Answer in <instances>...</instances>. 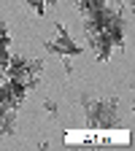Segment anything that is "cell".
Returning a JSON list of instances; mask_svg holds the SVG:
<instances>
[{
  "label": "cell",
  "mask_w": 135,
  "mask_h": 151,
  "mask_svg": "<svg viewBox=\"0 0 135 151\" xmlns=\"http://www.w3.org/2000/svg\"><path fill=\"white\" fill-rule=\"evenodd\" d=\"M79 103L84 108V116L89 127H97V129H113L119 127L122 122V111H119V97H95V94L84 92L79 94Z\"/></svg>",
  "instance_id": "1"
},
{
  "label": "cell",
  "mask_w": 135,
  "mask_h": 151,
  "mask_svg": "<svg viewBox=\"0 0 135 151\" xmlns=\"http://www.w3.org/2000/svg\"><path fill=\"white\" fill-rule=\"evenodd\" d=\"M54 27H57V38H51V41L43 43L49 54H57V57H79V54L84 51V49L70 38V32L65 30V24L54 22Z\"/></svg>",
  "instance_id": "2"
},
{
  "label": "cell",
  "mask_w": 135,
  "mask_h": 151,
  "mask_svg": "<svg viewBox=\"0 0 135 151\" xmlns=\"http://www.w3.org/2000/svg\"><path fill=\"white\" fill-rule=\"evenodd\" d=\"M16 132V108H6L0 111V135H14Z\"/></svg>",
  "instance_id": "3"
},
{
  "label": "cell",
  "mask_w": 135,
  "mask_h": 151,
  "mask_svg": "<svg viewBox=\"0 0 135 151\" xmlns=\"http://www.w3.org/2000/svg\"><path fill=\"white\" fill-rule=\"evenodd\" d=\"M27 6H30V11H35L38 16L46 14V0H27Z\"/></svg>",
  "instance_id": "4"
},
{
  "label": "cell",
  "mask_w": 135,
  "mask_h": 151,
  "mask_svg": "<svg viewBox=\"0 0 135 151\" xmlns=\"http://www.w3.org/2000/svg\"><path fill=\"white\" fill-rule=\"evenodd\" d=\"M43 108H46V116H49V119H57V116H60V105H57L54 100H46Z\"/></svg>",
  "instance_id": "5"
},
{
  "label": "cell",
  "mask_w": 135,
  "mask_h": 151,
  "mask_svg": "<svg viewBox=\"0 0 135 151\" xmlns=\"http://www.w3.org/2000/svg\"><path fill=\"white\" fill-rule=\"evenodd\" d=\"M0 46H11V32H8L6 22H0Z\"/></svg>",
  "instance_id": "6"
},
{
  "label": "cell",
  "mask_w": 135,
  "mask_h": 151,
  "mask_svg": "<svg viewBox=\"0 0 135 151\" xmlns=\"http://www.w3.org/2000/svg\"><path fill=\"white\" fill-rule=\"evenodd\" d=\"M105 3H108V6H113V8H122V11H124V8H130L132 0H105Z\"/></svg>",
  "instance_id": "7"
},
{
  "label": "cell",
  "mask_w": 135,
  "mask_h": 151,
  "mask_svg": "<svg viewBox=\"0 0 135 151\" xmlns=\"http://www.w3.org/2000/svg\"><path fill=\"white\" fill-rule=\"evenodd\" d=\"M70 60H73V57H65V62H62V68H65V73H68V76L73 73V62H70Z\"/></svg>",
  "instance_id": "8"
}]
</instances>
